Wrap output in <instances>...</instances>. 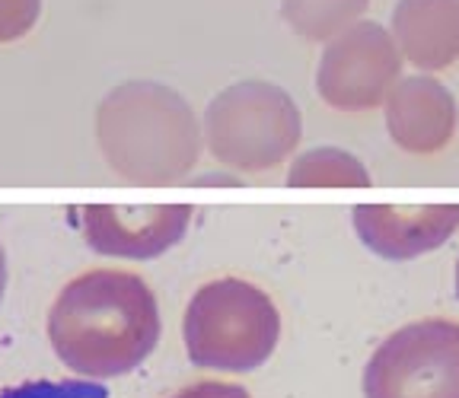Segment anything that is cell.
<instances>
[{
	"label": "cell",
	"mask_w": 459,
	"mask_h": 398,
	"mask_svg": "<svg viewBox=\"0 0 459 398\" xmlns=\"http://www.w3.org/2000/svg\"><path fill=\"white\" fill-rule=\"evenodd\" d=\"M354 233L373 255L409 262L440 249L459 229V204H360L351 213Z\"/></svg>",
	"instance_id": "ba28073f"
},
{
	"label": "cell",
	"mask_w": 459,
	"mask_h": 398,
	"mask_svg": "<svg viewBox=\"0 0 459 398\" xmlns=\"http://www.w3.org/2000/svg\"><path fill=\"white\" fill-rule=\"evenodd\" d=\"M192 223L188 204H86L80 207V227L86 246L108 258L151 262L179 246Z\"/></svg>",
	"instance_id": "52a82bcc"
},
{
	"label": "cell",
	"mask_w": 459,
	"mask_h": 398,
	"mask_svg": "<svg viewBox=\"0 0 459 398\" xmlns=\"http://www.w3.org/2000/svg\"><path fill=\"white\" fill-rule=\"evenodd\" d=\"M42 0H0V45L20 42L36 29Z\"/></svg>",
	"instance_id": "4fadbf2b"
},
{
	"label": "cell",
	"mask_w": 459,
	"mask_h": 398,
	"mask_svg": "<svg viewBox=\"0 0 459 398\" xmlns=\"http://www.w3.org/2000/svg\"><path fill=\"white\" fill-rule=\"evenodd\" d=\"M399 74L402 55L389 29L358 20L329 39L316 71V90L325 106L338 112H367L386 102L393 86L399 83Z\"/></svg>",
	"instance_id": "8992f818"
},
{
	"label": "cell",
	"mask_w": 459,
	"mask_h": 398,
	"mask_svg": "<svg viewBox=\"0 0 459 398\" xmlns=\"http://www.w3.org/2000/svg\"><path fill=\"white\" fill-rule=\"evenodd\" d=\"M169 398H252L243 385H233V383H217V379H204V383H195L188 389L176 392Z\"/></svg>",
	"instance_id": "5bb4252c"
},
{
	"label": "cell",
	"mask_w": 459,
	"mask_h": 398,
	"mask_svg": "<svg viewBox=\"0 0 459 398\" xmlns=\"http://www.w3.org/2000/svg\"><path fill=\"white\" fill-rule=\"evenodd\" d=\"M290 188H367L370 172L342 147H313L287 169Z\"/></svg>",
	"instance_id": "8fae6325"
},
{
	"label": "cell",
	"mask_w": 459,
	"mask_h": 398,
	"mask_svg": "<svg viewBox=\"0 0 459 398\" xmlns=\"http://www.w3.org/2000/svg\"><path fill=\"white\" fill-rule=\"evenodd\" d=\"M303 118L287 90L265 80H243L211 100L204 141L217 163L237 172H265L297 150Z\"/></svg>",
	"instance_id": "277c9868"
},
{
	"label": "cell",
	"mask_w": 459,
	"mask_h": 398,
	"mask_svg": "<svg viewBox=\"0 0 459 398\" xmlns=\"http://www.w3.org/2000/svg\"><path fill=\"white\" fill-rule=\"evenodd\" d=\"M364 398H459V322L402 325L373 350Z\"/></svg>",
	"instance_id": "5b68a950"
},
{
	"label": "cell",
	"mask_w": 459,
	"mask_h": 398,
	"mask_svg": "<svg viewBox=\"0 0 459 398\" xmlns=\"http://www.w3.org/2000/svg\"><path fill=\"white\" fill-rule=\"evenodd\" d=\"M456 297H459V262H456Z\"/></svg>",
	"instance_id": "2e32d148"
},
{
	"label": "cell",
	"mask_w": 459,
	"mask_h": 398,
	"mask_svg": "<svg viewBox=\"0 0 459 398\" xmlns=\"http://www.w3.org/2000/svg\"><path fill=\"white\" fill-rule=\"evenodd\" d=\"M160 332L163 322L151 284L122 268L83 271L48 309L51 350L86 379L137 370L160 344Z\"/></svg>",
	"instance_id": "6da1fadb"
},
{
	"label": "cell",
	"mask_w": 459,
	"mask_h": 398,
	"mask_svg": "<svg viewBox=\"0 0 459 398\" xmlns=\"http://www.w3.org/2000/svg\"><path fill=\"white\" fill-rule=\"evenodd\" d=\"M96 143L115 176L169 186L192 172L201 125L186 96L153 80L118 83L96 108Z\"/></svg>",
	"instance_id": "7a4b0ae2"
},
{
	"label": "cell",
	"mask_w": 459,
	"mask_h": 398,
	"mask_svg": "<svg viewBox=\"0 0 459 398\" xmlns=\"http://www.w3.org/2000/svg\"><path fill=\"white\" fill-rule=\"evenodd\" d=\"M188 360L201 370L252 373L274 354L281 313L262 287L243 278L201 284L182 319Z\"/></svg>",
	"instance_id": "3957f363"
},
{
	"label": "cell",
	"mask_w": 459,
	"mask_h": 398,
	"mask_svg": "<svg viewBox=\"0 0 459 398\" xmlns=\"http://www.w3.org/2000/svg\"><path fill=\"white\" fill-rule=\"evenodd\" d=\"M4 293H7V252L0 246V303H4Z\"/></svg>",
	"instance_id": "9a60e30c"
},
{
	"label": "cell",
	"mask_w": 459,
	"mask_h": 398,
	"mask_svg": "<svg viewBox=\"0 0 459 398\" xmlns=\"http://www.w3.org/2000/svg\"><path fill=\"white\" fill-rule=\"evenodd\" d=\"M386 128L409 153H440L456 131V100L440 80L405 77L386 96Z\"/></svg>",
	"instance_id": "9c48e42d"
},
{
	"label": "cell",
	"mask_w": 459,
	"mask_h": 398,
	"mask_svg": "<svg viewBox=\"0 0 459 398\" xmlns=\"http://www.w3.org/2000/svg\"><path fill=\"white\" fill-rule=\"evenodd\" d=\"M370 0H281V13L297 36L309 42H329L360 20Z\"/></svg>",
	"instance_id": "7c38bea8"
},
{
	"label": "cell",
	"mask_w": 459,
	"mask_h": 398,
	"mask_svg": "<svg viewBox=\"0 0 459 398\" xmlns=\"http://www.w3.org/2000/svg\"><path fill=\"white\" fill-rule=\"evenodd\" d=\"M393 42L421 71H444L459 57V0H399Z\"/></svg>",
	"instance_id": "30bf717a"
}]
</instances>
